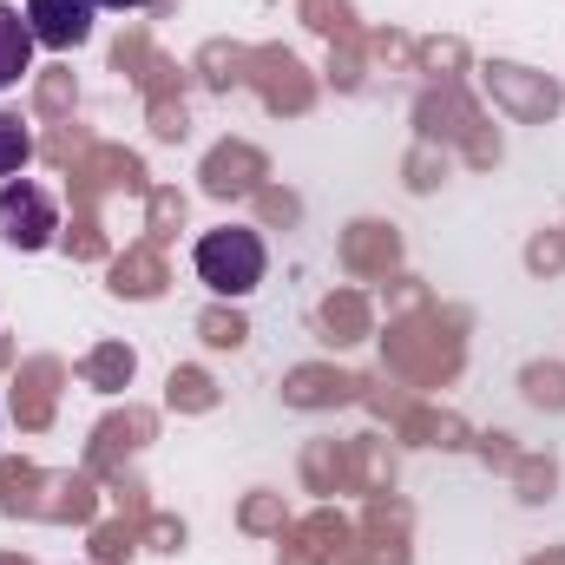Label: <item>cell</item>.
Masks as SVG:
<instances>
[{
    "mask_svg": "<svg viewBox=\"0 0 565 565\" xmlns=\"http://www.w3.org/2000/svg\"><path fill=\"white\" fill-rule=\"evenodd\" d=\"M60 231V204L33 184V178H7L0 184V237L13 250H46Z\"/></svg>",
    "mask_w": 565,
    "mask_h": 565,
    "instance_id": "7a4b0ae2",
    "label": "cell"
},
{
    "mask_svg": "<svg viewBox=\"0 0 565 565\" xmlns=\"http://www.w3.org/2000/svg\"><path fill=\"white\" fill-rule=\"evenodd\" d=\"M20 13H26V26H33L40 46L73 53V46L93 40V13H99V0H26Z\"/></svg>",
    "mask_w": 565,
    "mask_h": 565,
    "instance_id": "3957f363",
    "label": "cell"
},
{
    "mask_svg": "<svg viewBox=\"0 0 565 565\" xmlns=\"http://www.w3.org/2000/svg\"><path fill=\"white\" fill-rule=\"evenodd\" d=\"M33 26H26V13L20 7H7L0 0V93H13L26 73H33Z\"/></svg>",
    "mask_w": 565,
    "mask_h": 565,
    "instance_id": "277c9868",
    "label": "cell"
},
{
    "mask_svg": "<svg viewBox=\"0 0 565 565\" xmlns=\"http://www.w3.org/2000/svg\"><path fill=\"white\" fill-rule=\"evenodd\" d=\"M26 158H33V139H26V126L0 113V178H20V171H26Z\"/></svg>",
    "mask_w": 565,
    "mask_h": 565,
    "instance_id": "5b68a950",
    "label": "cell"
},
{
    "mask_svg": "<svg viewBox=\"0 0 565 565\" xmlns=\"http://www.w3.org/2000/svg\"><path fill=\"white\" fill-rule=\"evenodd\" d=\"M191 264H198V282L211 296H250L264 282V264L270 257H264V237L257 231L231 224V231H204L198 250H191Z\"/></svg>",
    "mask_w": 565,
    "mask_h": 565,
    "instance_id": "6da1fadb",
    "label": "cell"
},
{
    "mask_svg": "<svg viewBox=\"0 0 565 565\" xmlns=\"http://www.w3.org/2000/svg\"><path fill=\"white\" fill-rule=\"evenodd\" d=\"M99 7H113V13H132V7H145V0H99Z\"/></svg>",
    "mask_w": 565,
    "mask_h": 565,
    "instance_id": "8992f818",
    "label": "cell"
}]
</instances>
